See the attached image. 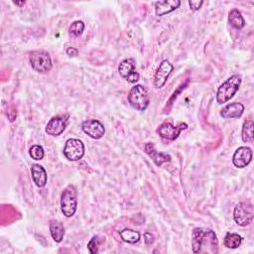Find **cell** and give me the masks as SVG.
Instances as JSON below:
<instances>
[{"mask_svg": "<svg viewBox=\"0 0 254 254\" xmlns=\"http://www.w3.org/2000/svg\"><path fill=\"white\" fill-rule=\"evenodd\" d=\"M254 217L253 205L249 202L239 203L233 210V218L240 226H247L250 224Z\"/></svg>", "mask_w": 254, "mask_h": 254, "instance_id": "8992f818", "label": "cell"}, {"mask_svg": "<svg viewBox=\"0 0 254 254\" xmlns=\"http://www.w3.org/2000/svg\"><path fill=\"white\" fill-rule=\"evenodd\" d=\"M173 70H174L173 65L170 64V62L167 60H164L160 64L154 77V86L156 89H161L164 87Z\"/></svg>", "mask_w": 254, "mask_h": 254, "instance_id": "8fae6325", "label": "cell"}, {"mask_svg": "<svg viewBox=\"0 0 254 254\" xmlns=\"http://www.w3.org/2000/svg\"><path fill=\"white\" fill-rule=\"evenodd\" d=\"M67 124L68 121L66 118L62 116H55L48 122L46 126V133L51 136H59L65 131Z\"/></svg>", "mask_w": 254, "mask_h": 254, "instance_id": "4fadbf2b", "label": "cell"}, {"mask_svg": "<svg viewBox=\"0 0 254 254\" xmlns=\"http://www.w3.org/2000/svg\"><path fill=\"white\" fill-rule=\"evenodd\" d=\"M82 129L86 134L94 139H101L105 133L103 124L97 119H89L84 121L82 124Z\"/></svg>", "mask_w": 254, "mask_h": 254, "instance_id": "30bf717a", "label": "cell"}, {"mask_svg": "<svg viewBox=\"0 0 254 254\" xmlns=\"http://www.w3.org/2000/svg\"><path fill=\"white\" fill-rule=\"evenodd\" d=\"M241 84V78L238 75H234L227 79L217 90L216 102L219 104L227 102L233 98V96L238 92Z\"/></svg>", "mask_w": 254, "mask_h": 254, "instance_id": "7a4b0ae2", "label": "cell"}, {"mask_svg": "<svg viewBox=\"0 0 254 254\" xmlns=\"http://www.w3.org/2000/svg\"><path fill=\"white\" fill-rule=\"evenodd\" d=\"M85 23L83 21H75L74 23H72V25L70 26V32L71 34L75 35V36H80L83 34L84 30H85Z\"/></svg>", "mask_w": 254, "mask_h": 254, "instance_id": "cb8c5ba5", "label": "cell"}, {"mask_svg": "<svg viewBox=\"0 0 254 254\" xmlns=\"http://www.w3.org/2000/svg\"><path fill=\"white\" fill-rule=\"evenodd\" d=\"M29 61L32 68L40 74H46L52 70V59L46 51L40 50L31 52Z\"/></svg>", "mask_w": 254, "mask_h": 254, "instance_id": "5b68a950", "label": "cell"}, {"mask_svg": "<svg viewBox=\"0 0 254 254\" xmlns=\"http://www.w3.org/2000/svg\"><path fill=\"white\" fill-rule=\"evenodd\" d=\"M50 232H51L53 239L56 242H58V243L62 242L64 239V235H65L64 224L57 219H52L50 222Z\"/></svg>", "mask_w": 254, "mask_h": 254, "instance_id": "ac0fdd59", "label": "cell"}, {"mask_svg": "<svg viewBox=\"0 0 254 254\" xmlns=\"http://www.w3.org/2000/svg\"><path fill=\"white\" fill-rule=\"evenodd\" d=\"M244 111V106L240 102H232L223 107L220 111V115L224 119H232L239 118Z\"/></svg>", "mask_w": 254, "mask_h": 254, "instance_id": "2e32d148", "label": "cell"}, {"mask_svg": "<svg viewBox=\"0 0 254 254\" xmlns=\"http://www.w3.org/2000/svg\"><path fill=\"white\" fill-rule=\"evenodd\" d=\"M29 155L34 160H42L44 158L45 152L42 146L40 145H33L29 150Z\"/></svg>", "mask_w": 254, "mask_h": 254, "instance_id": "603a6c76", "label": "cell"}, {"mask_svg": "<svg viewBox=\"0 0 254 254\" xmlns=\"http://www.w3.org/2000/svg\"><path fill=\"white\" fill-rule=\"evenodd\" d=\"M13 3L16 4V5H24V4H25V1H22V2H16V1H14Z\"/></svg>", "mask_w": 254, "mask_h": 254, "instance_id": "f1b7e54d", "label": "cell"}, {"mask_svg": "<svg viewBox=\"0 0 254 254\" xmlns=\"http://www.w3.org/2000/svg\"><path fill=\"white\" fill-rule=\"evenodd\" d=\"M192 247L196 254H216L218 241L216 234L211 229L196 227L192 233Z\"/></svg>", "mask_w": 254, "mask_h": 254, "instance_id": "6da1fadb", "label": "cell"}, {"mask_svg": "<svg viewBox=\"0 0 254 254\" xmlns=\"http://www.w3.org/2000/svg\"><path fill=\"white\" fill-rule=\"evenodd\" d=\"M128 102L134 109L144 111L150 102L147 90L141 85L133 87L128 95Z\"/></svg>", "mask_w": 254, "mask_h": 254, "instance_id": "277c9868", "label": "cell"}, {"mask_svg": "<svg viewBox=\"0 0 254 254\" xmlns=\"http://www.w3.org/2000/svg\"><path fill=\"white\" fill-rule=\"evenodd\" d=\"M251 160H252V150L246 146L239 147L235 151V153L233 154V157H232L233 165L236 168H240V169L248 166L249 163L251 162Z\"/></svg>", "mask_w": 254, "mask_h": 254, "instance_id": "7c38bea8", "label": "cell"}, {"mask_svg": "<svg viewBox=\"0 0 254 254\" xmlns=\"http://www.w3.org/2000/svg\"><path fill=\"white\" fill-rule=\"evenodd\" d=\"M228 21L230 25L235 29H242L245 26L244 18L237 9H232L228 14Z\"/></svg>", "mask_w": 254, "mask_h": 254, "instance_id": "d6986e66", "label": "cell"}, {"mask_svg": "<svg viewBox=\"0 0 254 254\" xmlns=\"http://www.w3.org/2000/svg\"><path fill=\"white\" fill-rule=\"evenodd\" d=\"M203 4V1H202V0H200V1H194L193 0V1L189 2V5L193 11H198Z\"/></svg>", "mask_w": 254, "mask_h": 254, "instance_id": "484cf974", "label": "cell"}, {"mask_svg": "<svg viewBox=\"0 0 254 254\" xmlns=\"http://www.w3.org/2000/svg\"><path fill=\"white\" fill-rule=\"evenodd\" d=\"M145 152L146 154L153 160L156 166L160 167L163 163H167L171 161V156L162 152H158L155 149V146L153 143H147L145 145Z\"/></svg>", "mask_w": 254, "mask_h": 254, "instance_id": "5bb4252c", "label": "cell"}, {"mask_svg": "<svg viewBox=\"0 0 254 254\" xmlns=\"http://www.w3.org/2000/svg\"><path fill=\"white\" fill-rule=\"evenodd\" d=\"M242 242V237L237 233H227L223 239V244L226 248L235 249L240 246Z\"/></svg>", "mask_w": 254, "mask_h": 254, "instance_id": "44dd1931", "label": "cell"}, {"mask_svg": "<svg viewBox=\"0 0 254 254\" xmlns=\"http://www.w3.org/2000/svg\"><path fill=\"white\" fill-rule=\"evenodd\" d=\"M120 237L123 241L129 243V244H134L139 241L140 239V233L136 230L130 229V228H125L119 232Z\"/></svg>", "mask_w": 254, "mask_h": 254, "instance_id": "ffe728a7", "label": "cell"}, {"mask_svg": "<svg viewBox=\"0 0 254 254\" xmlns=\"http://www.w3.org/2000/svg\"><path fill=\"white\" fill-rule=\"evenodd\" d=\"M78 207V193L73 185H69L61 197V209L66 217H72Z\"/></svg>", "mask_w": 254, "mask_h": 254, "instance_id": "3957f363", "label": "cell"}, {"mask_svg": "<svg viewBox=\"0 0 254 254\" xmlns=\"http://www.w3.org/2000/svg\"><path fill=\"white\" fill-rule=\"evenodd\" d=\"M242 141L243 142H252L254 139L253 135V121L251 119L246 120L242 126V133H241Z\"/></svg>", "mask_w": 254, "mask_h": 254, "instance_id": "7402d4cb", "label": "cell"}, {"mask_svg": "<svg viewBox=\"0 0 254 254\" xmlns=\"http://www.w3.org/2000/svg\"><path fill=\"white\" fill-rule=\"evenodd\" d=\"M67 54H68L70 57H76V56H78L79 51H78L76 48L70 47V48L67 49Z\"/></svg>", "mask_w": 254, "mask_h": 254, "instance_id": "83f0119b", "label": "cell"}, {"mask_svg": "<svg viewBox=\"0 0 254 254\" xmlns=\"http://www.w3.org/2000/svg\"><path fill=\"white\" fill-rule=\"evenodd\" d=\"M144 240H145V243H146L147 245H151V244L154 242L155 238H154V235H153V234H151V233H149V232H146V233L144 234Z\"/></svg>", "mask_w": 254, "mask_h": 254, "instance_id": "4316f807", "label": "cell"}, {"mask_svg": "<svg viewBox=\"0 0 254 254\" xmlns=\"http://www.w3.org/2000/svg\"><path fill=\"white\" fill-rule=\"evenodd\" d=\"M64 155L70 161H79L85 155V145L82 140L72 138L66 142Z\"/></svg>", "mask_w": 254, "mask_h": 254, "instance_id": "52a82bcc", "label": "cell"}, {"mask_svg": "<svg viewBox=\"0 0 254 254\" xmlns=\"http://www.w3.org/2000/svg\"><path fill=\"white\" fill-rule=\"evenodd\" d=\"M31 174H32V179L37 187L43 188L46 186L48 177H47V172L43 166L38 164L32 165Z\"/></svg>", "mask_w": 254, "mask_h": 254, "instance_id": "e0dca14e", "label": "cell"}, {"mask_svg": "<svg viewBox=\"0 0 254 254\" xmlns=\"http://www.w3.org/2000/svg\"><path fill=\"white\" fill-rule=\"evenodd\" d=\"M99 246H100V238L98 235H96L89 242L88 249L92 254H97L99 252Z\"/></svg>", "mask_w": 254, "mask_h": 254, "instance_id": "d4e9b609", "label": "cell"}, {"mask_svg": "<svg viewBox=\"0 0 254 254\" xmlns=\"http://www.w3.org/2000/svg\"><path fill=\"white\" fill-rule=\"evenodd\" d=\"M187 128H188V125L186 123H180L178 126H175L170 122H164L157 129V133L162 138L173 141L178 138V136L184 129H187Z\"/></svg>", "mask_w": 254, "mask_h": 254, "instance_id": "ba28073f", "label": "cell"}, {"mask_svg": "<svg viewBox=\"0 0 254 254\" xmlns=\"http://www.w3.org/2000/svg\"><path fill=\"white\" fill-rule=\"evenodd\" d=\"M181 5V1L179 0H167V1H159L155 3V12L157 16H164L169 14L176 9H178Z\"/></svg>", "mask_w": 254, "mask_h": 254, "instance_id": "9a60e30c", "label": "cell"}, {"mask_svg": "<svg viewBox=\"0 0 254 254\" xmlns=\"http://www.w3.org/2000/svg\"><path fill=\"white\" fill-rule=\"evenodd\" d=\"M119 75L128 83L134 84L139 81V74L135 71V62L132 59L123 60L118 67Z\"/></svg>", "mask_w": 254, "mask_h": 254, "instance_id": "9c48e42d", "label": "cell"}]
</instances>
